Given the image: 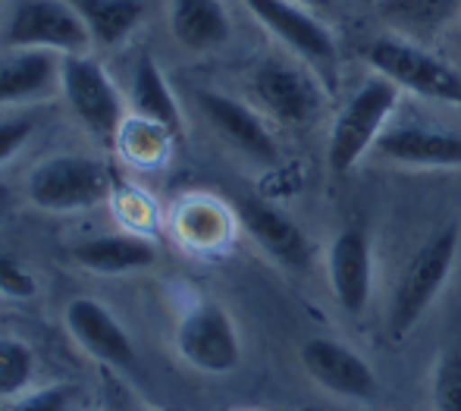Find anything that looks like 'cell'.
Listing matches in <instances>:
<instances>
[{"label": "cell", "instance_id": "6da1fadb", "mask_svg": "<svg viewBox=\"0 0 461 411\" xmlns=\"http://www.w3.org/2000/svg\"><path fill=\"white\" fill-rule=\"evenodd\" d=\"M458 242V226L449 224L439 233H433L430 239H424L418 251L402 264L386 308V330L393 339H405L439 298L443 286L449 283L452 267H456Z\"/></svg>", "mask_w": 461, "mask_h": 411}, {"label": "cell", "instance_id": "7a4b0ae2", "mask_svg": "<svg viewBox=\"0 0 461 411\" xmlns=\"http://www.w3.org/2000/svg\"><path fill=\"white\" fill-rule=\"evenodd\" d=\"M23 195L41 214H79L113 198V173L92 154H50L29 169Z\"/></svg>", "mask_w": 461, "mask_h": 411}, {"label": "cell", "instance_id": "3957f363", "mask_svg": "<svg viewBox=\"0 0 461 411\" xmlns=\"http://www.w3.org/2000/svg\"><path fill=\"white\" fill-rule=\"evenodd\" d=\"M402 88L386 76L374 73L355 88V95L342 104L333 129H330L327 164L336 176H348L367 151H374L376 139L386 132Z\"/></svg>", "mask_w": 461, "mask_h": 411}, {"label": "cell", "instance_id": "277c9868", "mask_svg": "<svg viewBox=\"0 0 461 411\" xmlns=\"http://www.w3.org/2000/svg\"><path fill=\"white\" fill-rule=\"evenodd\" d=\"M95 44L69 0H6L0 10V50L88 54Z\"/></svg>", "mask_w": 461, "mask_h": 411}, {"label": "cell", "instance_id": "5b68a950", "mask_svg": "<svg viewBox=\"0 0 461 411\" xmlns=\"http://www.w3.org/2000/svg\"><path fill=\"white\" fill-rule=\"evenodd\" d=\"M60 97L67 101L73 120L92 139L104 145L120 139L126 126V101L104 63L92 57V50L60 57Z\"/></svg>", "mask_w": 461, "mask_h": 411}, {"label": "cell", "instance_id": "8992f818", "mask_svg": "<svg viewBox=\"0 0 461 411\" xmlns=\"http://www.w3.org/2000/svg\"><path fill=\"white\" fill-rule=\"evenodd\" d=\"M176 355L192 370L226 377L242 364V336L232 315L217 302H194L183 311L173 333Z\"/></svg>", "mask_w": 461, "mask_h": 411}, {"label": "cell", "instance_id": "52a82bcc", "mask_svg": "<svg viewBox=\"0 0 461 411\" xmlns=\"http://www.w3.org/2000/svg\"><path fill=\"white\" fill-rule=\"evenodd\" d=\"M365 57L374 73L393 79L402 91H414L424 101L461 110V76L449 63L420 50L418 44H408L402 38H374Z\"/></svg>", "mask_w": 461, "mask_h": 411}, {"label": "cell", "instance_id": "ba28073f", "mask_svg": "<svg viewBox=\"0 0 461 411\" xmlns=\"http://www.w3.org/2000/svg\"><path fill=\"white\" fill-rule=\"evenodd\" d=\"M249 91L258 110L279 126H308L323 107L321 79L279 57H267L251 69Z\"/></svg>", "mask_w": 461, "mask_h": 411}, {"label": "cell", "instance_id": "9c48e42d", "mask_svg": "<svg viewBox=\"0 0 461 411\" xmlns=\"http://www.w3.org/2000/svg\"><path fill=\"white\" fill-rule=\"evenodd\" d=\"M242 4L292 54L311 63V69L336 79V38L311 13V6L298 0H242Z\"/></svg>", "mask_w": 461, "mask_h": 411}, {"label": "cell", "instance_id": "30bf717a", "mask_svg": "<svg viewBox=\"0 0 461 411\" xmlns=\"http://www.w3.org/2000/svg\"><path fill=\"white\" fill-rule=\"evenodd\" d=\"M194 104H198L201 116L207 120V126L242 158L255 160V164H276L279 148L270 135L267 123H264L261 110H255L251 104L230 97L223 91L213 88H194Z\"/></svg>", "mask_w": 461, "mask_h": 411}, {"label": "cell", "instance_id": "8fae6325", "mask_svg": "<svg viewBox=\"0 0 461 411\" xmlns=\"http://www.w3.org/2000/svg\"><path fill=\"white\" fill-rule=\"evenodd\" d=\"M298 361H302L304 374L323 387L327 393H336L342 399H374L380 380H376L374 368L367 358H361L355 349L333 336H311L298 349Z\"/></svg>", "mask_w": 461, "mask_h": 411}, {"label": "cell", "instance_id": "7c38bea8", "mask_svg": "<svg viewBox=\"0 0 461 411\" xmlns=\"http://www.w3.org/2000/svg\"><path fill=\"white\" fill-rule=\"evenodd\" d=\"M327 279L346 315H365L374 292V245L367 226L348 224L336 233L327 251Z\"/></svg>", "mask_w": 461, "mask_h": 411}, {"label": "cell", "instance_id": "4fadbf2b", "mask_svg": "<svg viewBox=\"0 0 461 411\" xmlns=\"http://www.w3.org/2000/svg\"><path fill=\"white\" fill-rule=\"evenodd\" d=\"M63 327L69 339L86 352L88 358L107 364L113 370H132L135 368V345L129 330L116 321V315L107 305L95 298H73L63 308Z\"/></svg>", "mask_w": 461, "mask_h": 411}, {"label": "cell", "instance_id": "5bb4252c", "mask_svg": "<svg viewBox=\"0 0 461 411\" xmlns=\"http://www.w3.org/2000/svg\"><path fill=\"white\" fill-rule=\"evenodd\" d=\"M239 224L245 226V233L279 267H285L292 273L311 270V264H314V245H311L308 233L285 211H279V207L267 205L261 198H242L239 201Z\"/></svg>", "mask_w": 461, "mask_h": 411}, {"label": "cell", "instance_id": "9a60e30c", "mask_svg": "<svg viewBox=\"0 0 461 411\" xmlns=\"http://www.w3.org/2000/svg\"><path fill=\"white\" fill-rule=\"evenodd\" d=\"M54 50H0V107H25L60 91Z\"/></svg>", "mask_w": 461, "mask_h": 411}, {"label": "cell", "instance_id": "2e32d148", "mask_svg": "<svg viewBox=\"0 0 461 411\" xmlns=\"http://www.w3.org/2000/svg\"><path fill=\"white\" fill-rule=\"evenodd\" d=\"M374 154L399 167H461V135L430 126H386Z\"/></svg>", "mask_w": 461, "mask_h": 411}, {"label": "cell", "instance_id": "e0dca14e", "mask_svg": "<svg viewBox=\"0 0 461 411\" xmlns=\"http://www.w3.org/2000/svg\"><path fill=\"white\" fill-rule=\"evenodd\" d=\"M69 260L97 277H122V273L148 270L158 260V248L139 233H104L69 245Z\"/></svg>", "mask_w": 461, "mask_h": 411}, {"label": "cell", "instance_id": "ac0fdd59", "mask_svg": "<svg viewBox=\"0 0 461 411\" xmlns=\"http://www.w3.org/2000/svg\"><path fill=\"white\" fill-rule=\"evenodd\" d=\"M167 29L173 41L192 54H211L232 38V23L223 0H170Z\"/></svg>", "mask_w": 461, "mask_h": 411}, {"label": "cell", "instance_id": "d6986e66", "mask_svg": "<svg viewBox=\"0 0 461 411\" xmlns=\"http://www.w3.org/2000/svg\"><path fill=\"white\" fill-rule=\"evenodd\" d=\"M129 107L139 120L167 129L170 135L183 132V107L173 95L167 76L160 73L158 60L151 54H139L129 73Z\"/></svg>", "mask_w": 461, "mask_h": 411}, {"label": "cell", "instance_id": "ffe728a7", "mask_svg": "<svg viewBox=\"0 0 461 411\" xmlns=\"http://www.w3.org/2000/svg\"><path fill=\"white\" fill-rule=\"evenodd\" d=\"M86 23L95 48H120L141 29L148 0H69Z\"/></svg>", "mask_w": 461, "mask_h": 411}, {"label": "cell", "instance_id": "44dd1931", "mask_svg": "<svg viewBox=\"0 0 461 411\" xmlns=\"http://www.w3.org/2000/svg\"><path fill=\"white\" fill-rule=\"evenodd\" d=\"M176 233L194 251H217L230 242L232 217L213 198H188L176 211Z\"/></svg>", "mask_w": 461, "mask_h": 411}, {"label": "cell", "instance_id": "7402d4cb", "mask_svg": "<svg viewBox=\"0 0 461 411\" xmlns=\"http://www.w3.org/2000/svg\"><path fill=\"white\" fill-rule=\"evenodd\" d=\"M380 16L414 35L439 32L461 10V0H376Z\"/></svg>", "mask_w": 461, "mask_h": 411}, {"label": "cell", "instance_id": "603a6c76", "mask_svg": "<svg viewBox=\"0 0 461 411\" xmlns=\"http://www.w3.org/2000/svg\"><path fill=\"white\" fill-rule=\"evenodd\" d=\"M38 355L25 339L0 333V399L13 402L35 387Z\"/></svg>", "mask_w": 461, "mask_h": 411}, {"label": "cell", "instance_id": "cb8c5ba5", "mask_svg": "<svg viewBox=\"0 0 461 411\" xmlns=\"http://www.w3.org/2000/svg\"><path fill=\"white\" fill-rule=\"evenodd\" d=\"M433 411H461V349L452 345L439 355L430 387Z\"/></svg>", "mask_w": 461, "mask_h": 411}, {"label": "cell", "instance_id": "d4e9b609", "mask_svg": "<svg viewBox=\"0 0 461 411\" xmlns=\"http://www.w3.org/2000/svg\"><path fill=\"white\" fill-rule=\"evenodd\" d=\"M79 389L69 383H48V387H32L19 399L6 402V411H73Z\"/></svg>", "mask_w": 461, "mask_h": 411}, {"label": "cell", "instance_id": "484cf974", "mask_svg": "<svg viewBox=\"0 0 461 411\" xmlns=\"http://www.w3.org/2000/svg\"><path fill=\"white\" fill-rule=\"evenodd\" d=\"M41 283L38 277L13 254L0 251V298H10V302H32L38 296Z\"/></svg>", "mask_w": 461, "mask_h": 411}, {"label": "cell", "instance_id": "4316f807", "mask_svg": "<svg viewBox=\"0 0 461 411\" xmlns=\"http://www.w3.org/2000/svg\"><path fill=\"white\" fill-rule=\"evenodd\" d=\"M35 129H38V120L29 114L4 116V120H0V169H4L25 145H29V139L35 135Z\"/></svg>", "mask_w": 461, "mask_h": 411}, {"label": "cell", "instance_id": "83f0119b", "mask_svg": "<svg viewBox=\"0 0 461 411\" xmlns=\"http://www.w3.org/2000/svg\"><path fill=\"white\" fill-rule=\"evenodd\" d=\"M298 4L311 6V10H330V4H333V0H298Z\"/></svg>", "mask_w": 461, "mask_h": 411}, {"label": "cell", "instance_id": "f1b7e54d", "mask_svg": "<svg viewBox=\"0 0 461 411\" xmlns=\"http://www.w3.org/2000/svg\"><path fill=\"white\" fill-rule=\"evenodd\" d=\"M126 411H148V408H139V406H135V408H126Z\"/></svg>", "mask_w": 461, "mask_h": 411}, {"label": "cell", "instance_id": "f546056e", "mask_svg": "<svg viewBox=\"0 0 461 411\" xmlns=\"http://www.w3.org/2000/svg\"><path fill=\"white\" fill-rule=\"evenodd\" d=\"M370 4H376V0H370Z\"/></svg>", "mask_w": 461, "mask_h": 411}]
</instances>
